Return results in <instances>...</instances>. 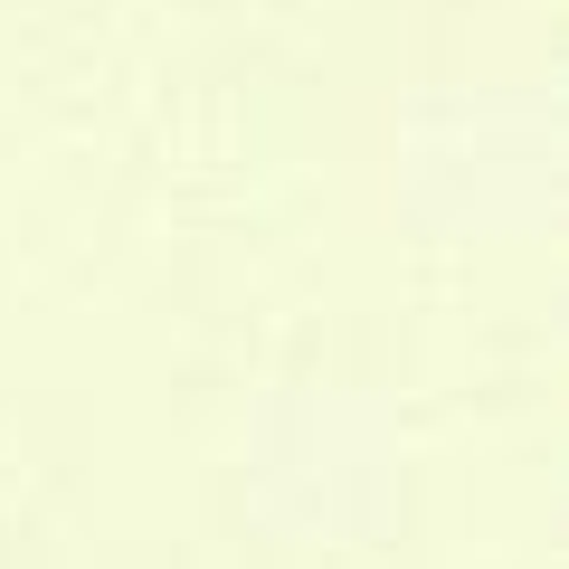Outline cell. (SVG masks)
I'll list each match as a JSON object with an SVG mask.
<instances>
[{
    "instance_id": "7a4b0ae2",
    "label": "cell",
    "mask_w": 569,
    "mask_h": 569,
    "mask_svg": "<svg viewBox=\"0 0 569 569\" xmlns=\"http://www.w3.org/2000/svg\"><path fill=\"white\" fill-rule=\"evenodd\" d=\"M380 181H389V228L418 247H456V257L541 247L560 219L541 104H493V96L427 104V114H408Z\"/></svg>"
},
{
    "instance_id": "6da1fadb",
    "label": "cell",
    "mask_w": 569,
    "mask_h": 569,
    "mask_svg": "<svg viewBox=\"0 0 569 569\" xmlns=\"http://www.w3.org/2000/svg\"><path fill=\"white\" fill-rule=\"evenodd\" d=\"M408 475H418V447H408V418L380 380L305 370V380H276L238 408L228 485H238L247 522L295 550L380 541L408 512Z\"/></svg>"
}]
</instances>
